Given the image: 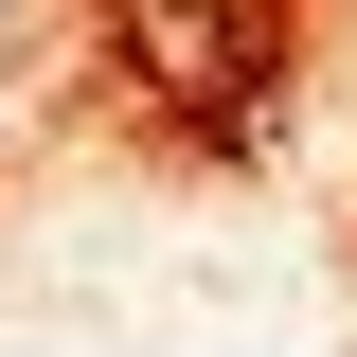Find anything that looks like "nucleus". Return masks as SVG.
<instances>
[{
	"instance_id": "f257e3e1",
	"label": "nucleus",
	"mask_w": 357,
	"mask_h": 357,
	"mask_svg": "<svg viewBox=\"0 0 357 357\" xmlns=\"http://www.w3.org/2000/svg\"><path fill=\"white\" fill-rule=\"evenodd\" d=\"M0 18H18V0H0Z\"/></svg>"
}]
</instances>
